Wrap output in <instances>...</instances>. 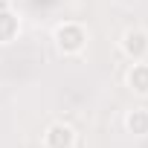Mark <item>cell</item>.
Here are the masks:
<instances>
[{
    "label": "cell",
    "instance_id": "1",
    "mask_svg": "<svg viewBox=\"0 0 148 148\" xmlns=\"http://www.w3.org/2000/svg\"><path fill=\"white\" fill-rule=\"evenodd\" d=\"M52 41H55V49L61 55H79L87 47V29L76 21H64V23L55 26Z\"/></svg>",
    "mask_w": 148,
    "mask_h": 148
},
{
    "label": "cell",
    "instance_id": "2",
    "mask_svg": "<svg viewBox=\"0 0 148 148\" xmlns=\"http://www.w3.org/2000/svg\"><path fill=\"white\" fill-rule=\"evenodd\" d=\"M119 47L131 61H145V55H148V32L139 29V26H131V29L122 32Z\"/></svg>",
    "mask_w": 148,
    "mask_h": 148
},
{
    "label": "cell",
    "instance_id": "3",
    "mask_svg": "<svg viewBox=\"0 0 148 148\" xmlns=\"http://www.w3.org/2000/svg\"><path fill=\"white\" fill-rule=\"evenodd\" d=\"M76 145V131L67 122H52L44 131V148H73Z\"/></svg>",
    "mask_w": 148,
    "mask_h": 148
},
{
    "label": "cell",
    "instance_id": "4",
    "mask_svg": "<svg viewBox=\"0 0 148 148\" xmlns=\"http://www.w3.org/2000/svg\"><path fill=\"white\" fill-rule=\"evenodd\" d=\"M128 87L136 93V96H148V64L145 61H134L128 76H125Z\"/></svg>",
    "mask_w": 148,
    "mask_h": 148
},
{
    "label": "cell",
    "instance_id": "5",
    "mask_svg": "<svg viewBox=\"0 0 148 148\" xmlns=\"http://www.w3.org/2000/svg\"><path fill=\"white\" fill-rule=\"evenodd\" d=\"M21 32V18L6 6V9H0V44H12Z\"/></svg>",
    "mask_w": 148,
    "mask_h": 148
},
{
    "label": "cell",
    "instance_id": "6",
    "mask_svg": "<svg viewBox=\"0 0 148 148\" xmlns=\"http://www.w3.org/2000/svg\"><path fill=\"white\" fill-rule=\"evenodd\" d=\"M125 131L134 136H148V108H134L125 113Z\"/></svg>",
    "mask_w": 148,
    "mask_h": 148
},
{
    "label": "cell",
    "instance_id": "7",
    "mask_svg": "<svg viewBox=\"0 0 148 148\" xmlns=\"http://www.w3.org/2000/svg\"><path fill=\"white\" fill-rule=\"evenodd\" d=\"M6 6H9V3H6V0H0V9H6Z\"/></svg>",
    "mask_w": 148,
    "mask_h": 148
}]
</instances>
